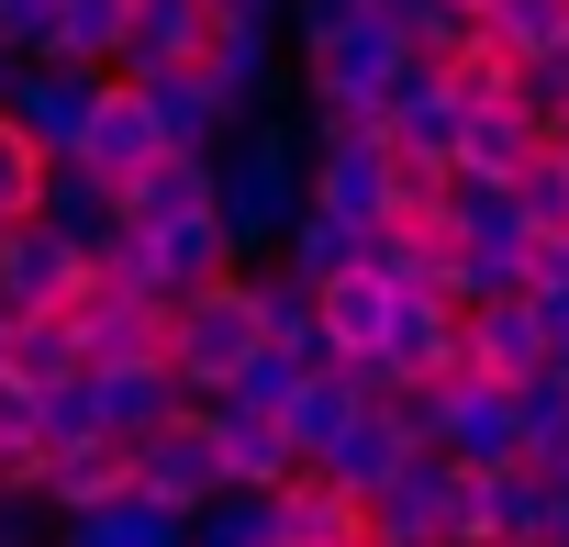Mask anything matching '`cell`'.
I'll list each match as a JSON object with an SVG mask.
<instances>
[{
    "label": "cell",
    "instance_id": "6da1fadb",
    "mask_svg": "<svg viewBox=\"0 0 569 547\" xmlns=\"http://www.w3.org/2000/svg\"><path fill=\"white\" fill-rule=\"evenodd\" d=\"M302 201H313V146H302L291 112L268 101V112H246V123L212 146V223H223L234 268L279 257V235L302 223Z\"/></svg>",
    "mask_w": 569,
    "mask_h": 547
},
{
    "label": "cell",
    "instance_id": "7a4b0ae2",
    "mask_svg": "<svg viewBox=\"0 0 569 547\" xmlns=\"http://www.w3.org/2000/svg\"><path fill=\"white\" fill-rule=\"evenodd\" d=\"M246 358H257V302H246V268H234L223 291L168 302V347H157V369L179 380V402H223Z\"/></svg>",
    "mask_w": 569,
    "mask_h": 547
},
{
    "label": "cell",
    "instance_id": "3957f363",
    "mask_svg": "<svg viewBox=\"0 0 569 547\" xmlns=\"http://www.w3.org/2000/svg\"><path fill=\"white\" fill-rule=\"evenodd\" d=\"M123 458H134V503H157V514H179V525L223 491V458H212V414H201V402H179V414H168L157 436H134Z\"/></svg>",
    "mask_w": 569,
    "mask_h": 547
},
{
    "label": "cell",
    "instance_id": "277c9868",
    "mask_svg": "<svg viewBox=\"0 0 569 547\" xmlns=\"http://www.w3.org/2000/svg\"><path fill=\"white\" fill-rule=\"evenodd\" d=\"M458 525H469V469L436 447H413L402 480L369 503V547H458Z\"/></svg>",
    "mask_w": 569,
    "mask_h": 547
},
{
    "label": "cell",
    "instance_id": "5b68a950",
    "mask_svg": "<svg viewBox=\"0 0 569 547\" xmlns=\"http://www.w3.org/2000/svg\"><path fill=\"white\" fill-rule=\"evenodd\" d=\"M90 101H101V68H68V57H34V68H12V90H0V123H12L46 168L57 157H79V135H90Z\"/></svg>",
    "mask_w": 569,
    "mask_h": 547
},
{
    "label": "cell",
    "instance_id": "8992f818",
    "mask_svg": "<svg viewBox=\"0 0 569 547\" xmlns=\"http://www.w3.org/2000/svg\"><path fill=\"white\" fill-rule=\"evenodd\" d=\"M558 514H569V491H558L536 458L469 469V525H458V547H558Z\"/></svg>",
    "mask_w": 569,
    "mask_h": 547
},
{
    "label": "cell",
    "instance_id": "52a82bcc",
    "mask_svg": "<svg viewBox=\"0 0 569 547\" xmlns=\"http://www.w3.org/2000/svg\"><path fill=\"white\" fill-rule=\"evenodd\" d=\"M425 447L458 469H513V391L502 380H425Z\"/></svg>",
    "mask_w": 569,
    "mask_h": 547
},
{
    "label": "cell",
    "instance_id": "ba28073f",
    "mask_svg": "<svg viewBox=\"0 0 569 547\" xmlns=\"http://www.w3.org/2000/svg\"><path fill=\"white\" fill-rule=\"evenodd\" d=\"M68 336H79V358L90 369H134V358H157L168 347V302L157 291H123V280H79V302H68Z\"/></svg>",
    "mask_w": 569,
    "mask_h": 547
},
{
    "label": "cell",
    "instance_id": "9c48e42d",
    "mask_svg": "<svg viewBox=\"0 0 569 547\" xmlns=\"http://www.w3.org/2000/svg\"><path fill=\"white\" fill-rule=\"evenodd\" d=\"M123 235H134V223H123ZM134 280H146L157 302L223 291V280H234V246H223V223H212V212H190V223H157V235H134Z\"/></svg>",
    "mask_w": 569,
    "mask_h": 547
},
{
    "label": "cell",
    "instance_id": "30bf717a",
    "mask_svg": "<svg viewBox=\"0 0 569 547\" xmlns=\"http://www.w3.org/2000/svg\"><path fill=\"white\" fill-rule=\"evenodd\" d=\"M79 280H90V257L57 246L46 223H12V235H0V325H23V314H68Z\"/></svg>",
    "mask_w": 569,
    "mask_h": 547
},
{
    "label": "cell",
    "instance_id": "8fae6325",
    "mask_svg": "<svg viewBox=\"0 0 569 547\" xmlns=\"http://www.w3.org/2000/svg\"><path fill=\"white\" fill-rule=\"evenodd\" d=\"M279 68H291V46H279V23H234V12H212V46H201V79H212V101H223L234 123L279 101Z\"/></svg>",
    "mask_w": 569,
    "mask_h": 547
},
{
    "label": "cell",
    "instance_id": "7c38bea8",
    "mask_svg": "<svg viewBox=\"0 0 569 547\" xmlns=\"http://www.w3.org/2000/svg\"><path fill=\"white\" fill-rule=\"evenodd\" d=\"M313 212H336L347 235H380V223H391V146H380V135L313 146Z\"/></svg>",
    "mask_w": 569,
    "mask_h": 547
},
{
    "label": "cell",
    "instance_id": "4fadbf2b",
    "mask_svg": "<svg viewBox=\"0 0 569 547\" xmlns=\"http://www.w3.org/2000/svg\"><path fill=\"white\" fill-rule=\"evenodd\" d=\"M380 369H391V380H469V358H458V302H436V291H391Z\"/></svg>",
    "mask_w": 569,
    "mask_h": 547
},
{
    "label": "cell",
    "instance_id": "5bb4252c",
    "mask_svg": "<svg viewBox=\"0 0 569 547\" xmlns=\"http://www.w3.org/2000/svg\"><path fill=\"white\" fill-rule=\"evenodd\" d=\"M201 414H212L223 491H291V480H302V447L279 436V414H246V402H201Z\"/></svg>",
    "mask_w": 569,
    "mask_h": 547
},
{
    "label": "cell",
    "instance_id": "9a60e30c",
    "mask_svg": "<svg viewBox=\"0 0 569 547\" xmlns=\"http://www.w3.org/2000/svg\"><path fill=\"white\" fill-rule=\"evenodd\" d=\"M458 358H469V380H536L547 369V336H536V302L525 291H502V302H480V314H458Z\"/></svg>",
    "mask_w": 569,
    "mask_h": 547
},
{
    "label": "cell",
    "instance_id": "2e32d148",
    "mask_svg": "<svg viewBox=\"0 0 569 547\" xmlns=\"http://www.w3.org/2000/svg\"><path fill=\"white\" fill-rule=\"evenodd\" d=\"M134 491V458L112 447V436H68V447H46V469H34V503L68 525V514H101V503H123Z\"/></svg>",
    "mask_w": 569,
    "mask_h": 547
},
{
    "label": "cell",
    "instance_id": "e0dca14e",
    "mask_svg": "<svg viewBox=\"0 0 569 547\" xmlns=\"http://www.w3.org/2000/svg\"><path fill=\"white\" fill-rule=\"evenodd\" d=\"M201 46H212V0H134V12H123V57H112V79L201 68Z\"/></svg>",
    "mask_w": 569,
    "mask_h": 547
},
{
    "label": "cell",
    "instance_id": "ac0fdd59",
    "mask_svg": "<svg viewBox=\"0 0 569 547\" xmlns=\"http://www.w3.org/2000/svg\"><path fill=\"white\" fill-rule=\"evenodd\" d=\"M134 101H146V123H157V146H168V157H212V146L234 135V112L212 101V79H201V68H157V79H134Z\"/></svg>",
    "mask_w": 569,
    "mask_h": 547
},
{
    "label": "cell",
    "instance_id": "d6986e66",
    "mask_svg": "<svg viewBox=\"0 0 569 547\" xmlns=\"http://www.w3.org/2000/svg\"><path fill=\"white\" fill-rule=\"evenodd\" d=\"M79 402H90V436L134 447V436H157V425L179 414V380H168L157 358H134V369H90V380H79Z\"/></svg>",
    "mask_w": 569,
    "mask_h": 547
},
{
    "label": "cell",
    "instance_id": "ffe728a7",
    "mask_svg": "<svg viewBox=\"0 0 569 547\" xmlns=\"http://www.w3.org/2000/svg\"><path fill=\"white\" fill-rule=\"evenodd\" d=\"M402 458H413V436L391 425V402H369V414H347V436L313 458V480H336L347 503H380V491L402 480Z\"/></svg>",
    "mask_w": 569,
    "mask_h": 547
},
{
    "label": "cell",
    "instance_id": "44dd1931",
    "mask_svg": "<svg viewBox=\"0 0 569 547\" xmlns=\"http://www.w3.org/2000/svg\"><path fill=\"white\" fill-rule=\"evenodd\" d=\"M34 223H46L57 246L101 257V246L123 235V190H112V179H90L79 157H57V168H46V201H34Z\"/></svg>",
    "mask_w": 569,
    "mask_h": 547
},
{
    "label": "cell",
    "instance_id": "7402d4cb",
    "mask_svg": "<svg viewBox=\"0 0 569 547\" xmlns=\"http://www.w3.org/2000/svg\"><path fill=\"white\" fill-rule=\"evenodd\" d=\"M146 157H168V146H157V123H146V101H134V79H101V101H90V135H79V168L123 190V179H134Z\"/></svg>",
    "mask_w": 569,
    "mask_h": 547
},
{
    "label": "cell",
    "instance_id": "603a6c76",
    "mask_svg": "<svg viewBox=\"0 0 569 547\" xmlns=\"http://www.w3.org/2000/svg\"><path fill=\"white\" fill-rule=\"evenodd\" d=\"M536 157H547V135H536V123H525V112L502 101V112H469V123H458V157H447V179H480V190H513V179H525Z\"/></svg>",
    "mask_w": 569,
    "mask_h": 547
},
{
    "label": "cell",
    "instance_id": "cb8c5ba5",
    "mask_svg": "<svg viewBox=\"0 0 569 547\" xmlns=\"http://www.w3.org/2000/svg\"><path fill=\"white\" fill-rule=\"evenodd\" d=\"M268 514H279V547H369V503H347L336 480H291V491H268Z\"/></svg>",
    "mask_w": 569,
    "mask_h": 547
},
{
    "label": "cell",
    "instance_id": "d4e9b609",
    "mask_svg": "<svg viewBox=\"0 0 569 547\" xmlns=\"http://www.w3.org/2000/svg\"><path fill=\"white\" fill-rule=\"evenodd\" d=\"M246 302H257V347H279V358L325 369V336H313V291H302L279 257H257V268H246Z\"/></svg>",
    "mask_w": 569,
    "mask_h": 547
},
{
    "label": "cell",
    "instance_id": "484cf974",
    "mask_svg": "<svg viewBox=\"0 0 569 547\" xmlns=\"http://www.w3.org/2000/svg\"><path fill=\"white\" fill-rule=\"evenodd\" d=\"M190 212H212V157H146V168L123 179V223H134V235L190 223Z\"/></svg>",
    "mask_w": 569,
    "mask_h": 547
},
{
    "label": "cell",
    "instance_id": "4316f807",
    "mask_svg": "<svg viewBox=\"0 0 569 547\" xmlns=\"http://www.w3.org/2000/svg\"><path fill=\"white\" fill-rule=\"evenodd\" d=\"M380 325H391V291L369 280V268H347V280L313 291V336H325V358H380Z\"/></svg>",
    "mask_w": 569,
    "mask_h": 547
},
{
    "label": "cell",
    "instance_id": "83f0119b",
    "mask_svg": "<svg viewBox=\"0 0 569 547\" xmlns=\"http://www.w3.org/2000/svg\"><path fill=\"white\" fill-rule=\"evenodd\" d=\"M358 268H369L380 291H436L447 302V223H380L358 246Z\"/></svg>",
    "mask_w": 569,
    "mask_h": 547
},
{
    "label": "cell",
    "instance_id": "f1b7e54d",
    "mask_svg": "<svg viewBox=\"0 0 569 547\" xmlns=\"http://www.w3.org/2000/svg\"><path fill=\"white\" fill-rule=\"evenodd\" d=\"M0 380H23V391H68V380H90V358H79L68 314H23V325H12V347H0Z\"/></svg>",
    "mask_w": 569,
    "mask_h": 547
},
{
    "label": "cell",
    "instance_id": "f546056e",
    "mask_svg": "<svg viewBox=\"0 0 569 547\" xmlns=\"http://www.w3.org/2000/svg\"><path fill=\"white\" fill-rule=\"evenodd\" d=\"M347 414H369V402H358V391H347V369L325 358V369H302V391H291V402H279V436H291V447H302V469H313V458L347 436Z\"/></svg>",
    "mask_w": 569,
    "mask_h": 547
},
{
    "label": "cell",
    "instance_id": "4dcf8cb0",
    "mask_svg": "<svg viewBox=\"0 0 569 547\" xmlns=\"http://www.w3.org/2000/svg\"><path fill=\"white\" fill-rule=\"evenodd\" d=\"M57 547H190V525L123 491V503H101V514H68V525H57Z\"/></svg>",
    "mask_w": 569,
    "mask_h": 547
},
{
    "label": "cell",
    "instance_id": "1f68e13d",
    "mask_svg": "<svg viewBox=\"0 0 569 547\" xmlns=\"http://www.w3.org/2000/svg\"><path fill=\"white\" fill-rule=\"evenodd\" d=\"M358 246H369V235H347L336 212H313V201H302V223L279 235V268H291L302 291H325V280H347V268H358Z\"/></svg>",
    "mask_w": 569,
    "mask_h": 547
},
{
    "label": "cell",
    "instance_id": "d6a6232c",
    "mask_svg": "<svg viewBox=\"0 0 569 547\" xmlns=\"http://www.w3.org/2000/svg\"><path fill=\"white\" fill-rule=\"evenodd\" d=\"M513 447H525L536 469L569 447V369H536V380H513Z\"/></svg>",
    "mask_w": 569,
    "mask_h": 547
},
{
    "label": "cell",
    "instance_id": "836d02e7",
    "mask_svg": "<svg viewBox=\"0 0 569 547\" xmlns=\"http://www.w3.org/2000/svg\"><path fill=\"white\" fill-rule=\"evenodd\" d=\"M123 12H134V0H57V57L112 79V57H123Z\"/></svg>",
    "mask_w": 569,
    "mask_h": 547
},
{
    "label": "cell",
    "instance_id": "e575fe53",
    "mask_svg": "<svg viewBox=\"0 0 569 547\" xmlns=\"http://www.w3.org/2000/svg\"><path fill=\"white\" fill-rule=\"evenodd\" d=\"M480 34L525 68V57H547V46H569V0H491L480 12Z\"/></svg>",
    "mask_w": 569,
    "mask_h": 547
},
{
    "label": "cell",
    "instance_id": "d590c367",
    "mask_svg": "<svg viewBox=\"0 0 569 547\" xmlns=\"http://www.w3.org/2000/svg\"><path fill=\"white\" fill-rule=\"evenodd\" d=\"M436 79H447V101H458V112H502V101H513V57H502L491 34H469Z\"/></svg>",
    "mask_w": 569,
    "mask_h": 547
},
{
    "label": "cell",
    "instance_id": "8d00e7d4",
    "mask_svg": "<svg viewBox=\"0 0 569 547\" xmlns=\"http://www.w3.org/2000/svg\"><path fill=\"white\" fill-rule=\"evenodd\" d=\"M190 547H279V514H268V491H212V503L190 514Z\"/></svg>",
    "mask_w": 569,
    "mask_h": 547
},
{
    "label": "cell",
    "instance_id": "74e56055",
    "mask_svg": "<svg viewBox=\"0 0 569 547\" xmlns=\"http://www.w3.org/2000/svg\"><path fill=\"white\" fill-rule=\"evenodd\" d=\"M513 212H525V235L547 246V235H569V168L558 157H536L525 179H513Z\"/></svg>",
    "mask_w": 569,
    "mask_h": 547
},
{
    "label": "cell",
    "instance_id": "f35d334b",
    "mask_svg": "<svg viewBox=\"0 0 569 547\" xmlns=\"http://www.w3.org/2000/svg\"><path fill=\"white\" fill-rule=\"evenodd\" d=\"M34 201H46V157H34L12 123H0V235H12V223H34Z\"/></svg>",
    "mask_w": 569,
    "mask_h": 547
},
{
    "label": "cell",
    "instance_id": "ab89813d",
    "mask_svg": "<svg viewBox=\"0 0 569 547\" xmlns=\"http://www.w3.org/2000/svg\"><path fill=\"white\" fill-rule=\"evenodd\" d=\"M291 391H302V358H279V347H257V358L234 369V391H223V402H246V414H279Z\"/></svg>",
    "mask_w": 569,
    "mask_h": 547
},
{
    "label": "cell",
    "instance_id": "60d3db41",
    "mask_svg": "<svg viewBox=\"0 0 569 547\" xmlns=\"http://www.w3.org/2000/svg\"><path fill=\"white\" fill-rule=\"evenodd\" d=\"M0 57H12V68L57 57V0H0Z\"/></svg>",
    "mask_w": 569,
    "mask_h": 547
},
{
    "label": "cell",
    "instance_id": "b9f144b4",
    "mask_svg": "<svg viewBox=\"0 0 569 547\" xmlns=\"http://www.w3.org/2000/svg\"><path fill=\"white\" fill-rule=\"evenodd\" d=\"M0 547H57V514L34 491H0Z\"/></svg>",
    "mask_w": 569,
    "mask_h": 547
},
{
    "label": "cell",
    "instance_id": "7bdbcfd3",
    "mask_svg": "<svg viewBox=\"0 0 569 547\" xmlns=\"http://www.w3.org/2000/svg\"><path fill=\"white\" fill-rule=\"evenodd\" d=\"M536 302V336H547V369H569V291H525Z\"/></svg>",
    "mask_w": 569,
    "mask_h": 547
},
{
    "label": "cell",
    "instance_id": "ee69618b",
    "mask_svg": "<svg viewBox=\"0 0 569 547\" xmlns=\"http://www.w3.org/2000/svg\"><path fill=\"white\" fill-rule=\"evenodd\" d=\"M547 480H558V491H569V447H558V458H547Z\"/></svg>",
    "mask_w": 569,
    "mask_h": 547
},
{
    "label": "cell",
    "instance_id": "f6af8a7d",
    "mask_svg": "<svg viewBox=\"0 0 569 547\" xmlns=\"http://www.w3.org/2000/svg\"><path fill=\"white\" fill-rule=\"evenodd\" d=\"M547 157H558V168H569V123H558V135H547Z\"/></svg>",
    "mask_w": 569,
    "mask_h": 547
},
{
    "label": "cell",
    "instance_id": "bcb514c9",
    "mask_svg": "<svg viewBox=\"0 0 569 547\" xmlns=\"http://www.w3.org/2000/svg\"><path fill=\"white\" fill-rule=\"evenodd\" d=\"M447 12H469V23H480V12H491V0H447Z\"/></svg>",
    "mask_w": 569,
    "mask_h": 547
},
{
    "label": "cell",
    "instance_id": "7dc6e473",
    "mask_svg": "<svg viewBox=\"0 0 569 547\" xmlns=\"http://www.w3.org/2000/svg\"><path fill=\"white\" fill-rule=\"evenodd\" d=\"M0 90H12V57H0Z\"/></svg>",
    "mask_w": 569,
    "mask_h": 547
}]
</instances>
